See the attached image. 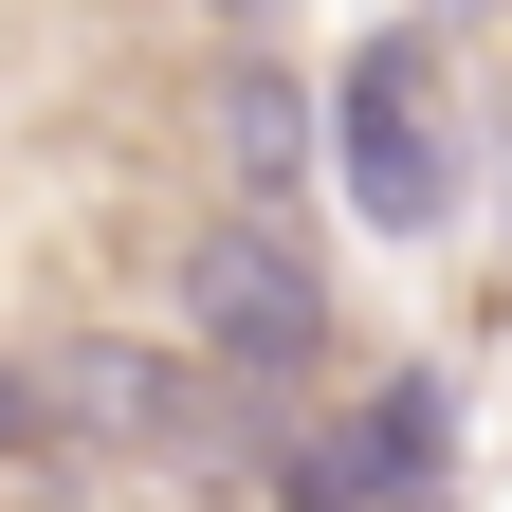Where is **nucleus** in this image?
Returning <instances> with one entry per match:
<instances>
[{
    "label": "nucleus",
    "mask_w": 512,
    "mask_h": 512,
    "mask_svg": "<svg viewBox=\"0 0 512 512\" xmlns=\"http://www.w3.org/2000/svg\"><path fill=\"white\" fill-rule=\"evenodd\" d=\"M330 183H348L366 238H439L458 220V110H439V37L421 19L330 74Z\"/></svg>",
    "instance_id": "1"
},
{
    "label": "nucleus",
    "mask_w": 512,
    "mask_h": 512,
    "mask_svg": "<svg viewBox=\"0 0 512 512\" xmlns=\"http://www.w3.org/2000/svg\"><path fill=\"white\" fill-rule=\"evenodd\" d=\"M220 19H293V0H220Z\"/></svg>",
    "instance_id": "8"
},
{
    "label": "nucleus",
    "mask_w": 512,
    "mask_h": 512,
    "mask_svg": "<svg viewBox=\"0 0 512 512\" xmlns=\"http://www.w3.org/2000/svg\"><path fill=\"white\" fill-rule=\"evenodd\" d=\"M275 512H403V494H384L366 421H330V439H275Z\"/></svg>",
    "instance_id": "6"
},
{
    "label": "nucleus",
    "mask_w": 512,
    "mask_h": 512,
    "mask_svg": "<svg viewBox=\"0 0 512 512\" xmlns=\"http://www.w3.org/2000/svg\"><path fill=\"white\" fill-rule=\"evenodd\" d=\"M183 348L238 366V384H311L330 366V275H311V238L275 202H238V220L183 238Z\"/></svg>",
    "instance_id": "2"
},
{
    "label": "nucleus",
    "mask_w": 512,
    "mask_h": 512,
    "mask_svg": "<svg viewBox=\"0 0 512 512\" xmlns=\"http://www.w3.org/2000/svg\"><path fill=\"white\" fill-rule=\"evenodd\" d=\"M220 183H238V202H275V220L330 183V110H311L275 55H238V74H220Z\"/></svg>",
    "instance_id": "4"
},
{
    "label": "nucleus",
    "mask_w": 512,
    "mask_h": 512,
    "mask_svg": "<svg viewBox=\"0 0 512 512\" xmlns=\"http://www.w3.org/2000/svg\"><path fill=\"white\" fill-rule=\"evenodd\" d=\"M0 439H37V366H0Z\"/></svg>",
    "instance_id": "7"
},
{
    "label": "nucleus",
    "mask_w": 512,
    "mask_h": 512,
    "mask_svg": "<svg viewBox=\"0 0 512 512\" xmlns=\"http://www.w3.org/2000/svg\"><path fill=\"white\" fill-rule=\"evenodd\" d=\"M348 421H366V458H384V494L421 512V494H439V458H458V384H439V366H403V384H366Z\"/></svg>",
    "instance_id": "5"
},
{
    "label": "nucleus",
    "mask_w": 512,
    "mask_h": 512,
    "mask_svg": "<svg viewBox=\"0 0 512 512\" xmlns=\"http://www.w3.org/2000/svg\"><path fill=\"white\" fill-rule=\"evenodd\" d=\"M37 421L110 439V458H238L256 384L202 348H147V330H74V348H37Z\"/></svg>",
    "instance_id": "3"
}]
</instances>
